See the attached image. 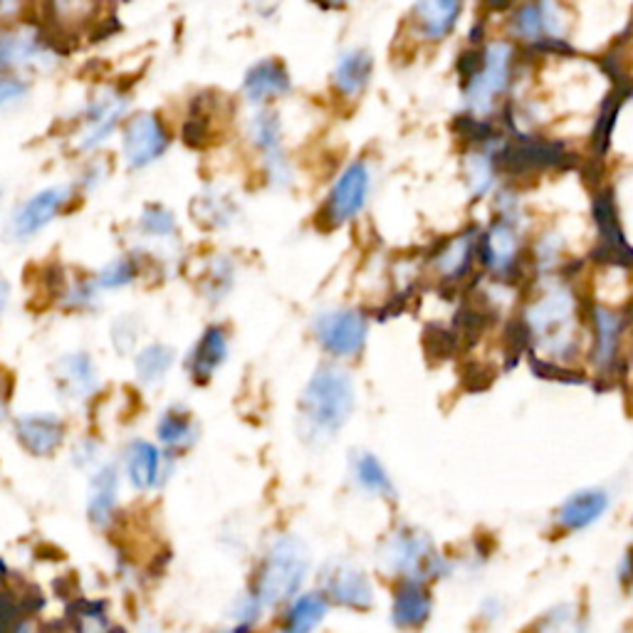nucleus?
<instances>
[{
	"label": "nucleus",
	"mask_w": 633,
	"mask_h": 633,
	"mask_svg": "<svg viewBox=\"0 0 633 633\" xmlns=\"http://www.w3.org/2000/svg\"><path fill=\"white\" fill-rule=\"evenodd\" d=\"M354 381L340 366H322L316 371L300 401L302 435L312 443L334 438L354 413Z\"/></svg>",
	"instance_id": "f257e3e1"
},
{
	"label": "nucleus",
	"mask_w": 633,
	"mask_h": 633,
	"mask_svg": "<svg viewBox=\"0 0 633 633\" xmlns=\"http://www.w3.org/2000/svg\"><path fill=\"white\" fill-rule=\"evenodd\" d=\"M310 571V552L302 544V540L285 534L277 537L270 549H267L260 569L255 574L253 597L263 603V607H275L297 593L302 581Z\"/></svg>",
	"instance_id": "f03ea898"
},
{
	"label": "nucleus",
	"mask_w": 633,
	"mask_h": 633,
	"mask_svg": "<svg viewBox=\"0 0 633 633\" xmlns=\"http://www.w3.org/2000/svg\"><path fill=\"white\" fill-rule=\"evenodd\" d=\"M571 316L574 295L567 287H554L534 300L528 316H524V326H528L530 340L549 349L554 356H569L564 346H574Z\"/></svg>",
	"instance_id": "7ed1b4c3"
},
{
	"label": "nucleus",
	"mask_w": 633,
	"mask_h": 633,
	"mask_svg": "<svg viewBox=\"0 0 633 633\" xmlns=\"http://www.w3.org/2000/svg\"><path fill=\"white\" fill-rule=\"evenodd\" d=\"M512 69V47L504 43H495L485 49L478 73H473L468 89H465V102L473 114H488L495 99H498L510 85Z\"/></svg>",
	"instance_id": "20e7f679"
},
{
	"label": "nucleus",
	"mask_w": 633,
	"mask_h": 633,
	"mask_svg": "<svg viewBox=\"0 0 633 633\" xmlns=\"http://www.w3.org/2000/svg\"><path fill=\"white\" fill-rule=\"evenodd\" d=\"M386 564L393 571L419 581H423V577H443L445 574L441 554L435 552L425 534L415 530H401L393 534L391 542L386 544Z\"/></svg>",
	"instance_id": "39448f33"
},
{
	"label": "nucleus",
	"mask_w": 633,
	"mask_h": 633,
	"mask_svg": "<svg viewBox=\"0 0 633 633\" xmlns=\"http://www.w3.org/2000/svg\"><path fill=\"white\" fill-rule=\"evenodd\" d=\"M369 334V322L359 310H330L314 320V336L324 352L340 359H352L359 354Z\"/></svg>",
	"instance_id": "423d86ee"
},
{
	"label": "nucleus",
	"mask_w": 633,
	"mask_h": 633,
	"mask_svg": "<svg viewBox=\"0 0 633 633\" xmlns=\"http://www.w3.org/2000/svg\"><path fill=\"white\" fill-rule=\"evenodd\" d=\"M371 191V171L366 162H354L336 178L326 198V218L332 225H342L364 211Z\"/></svg>",
	"instance_id": "0eeeda50"
},
{
	"label": "nucleus",
	"mask_w": 633,
	"mask_h": 633,
	"mask_svg": "<svg viewBox=\"0 0 633 633\" xmlns=\"http://www.w3.org/2000/svg\"><path fill=\"white\" fill-rule=\"evenodd\" d=\"M69 196H73L69 186H53L35 193L33 198H27L23 206H18L13 218H10V235H13L15 241H30V237L43 233L45 227L65 211Z\"/></svg>",
	"instance_id": "6e6552de"
},
{
	"label": "nucleus",
	"mask_w": 633,
	"mask_h": 633,
	"mask_svg": "<svg viewBox=\"0 0 633 633\" xmlns=\"http://www.w3.org/2000/svg\"><path fill=\"white\" fill-rule=\"evenodd\" d=\"M124 158L129 168H146L158 162L168 148V134L154 114H138L124 129Z\"/></svg>",
	"instance_id": "1a4fd4ad"
},
{
	"label": "nucleus",
	"mask_w": 633,
	"mask_h": 633,
	"mask_svg": "<svg viewBox=\"0 0 633 633\" xmlns=\"http://www.w3.org/2000/svg\"><path fill=\"white\" fill-rule=\"evenodd\" d=\"M53 53L35 27H15L0 35V73L18 75L20 69L45 67Z\"/></svg>",
	"instance_id": "9d476101"
},
{
	"label": "nucleus",
	"mask_w": 633,
	"mask_h": 633,
	"mask_svg": "<svg viewBox=\"0 0 633 633\" xmlns=\"http://www.w3.org/2000/svg\"><path fill=\"white\" fill-rule=\"evenodd\" d=\"M126 114V99L116 92H104L102 97L92 99V104L85 112V129L79 134V148L82 152H95L102 146L114 129Z\"/></svg>",
	"instance_id": "9b49d317"
},
{
	"label": "nucleus",
	"mask_w": 633,
	"mask_h": 633,
	"mask_svg": "<svg viewBox=\"0 0 633 633\" xmlns=\"http://www.w3.org/2000/svg\"><path fill=\"white\" fill-rule=\"evenodd\" d=\"M15 435L30 455L47 458L65 443V423L55 413H25L15 419Z\"/></svg>",
	"instance_id": "f8f14e48"
},
{
	"label": "nucleus",
	"mask_w": 633,
	"mask_h": 633,
	"mask_svg": "<svg viewBox=\"0 0 633 633\" xmlns=\"http://www.w3.org/2000/svg\"><path fill=\"white\" fill-rule=\"evenodd\" d=\"M324 589L330 593V599L346 609H371L374 589L371 579L366 577V571L352 564H334V567L324 574Z\"/></svg>",
	"instance_id": "ddd939ff"
},
{
	"label": "nucleus",
	"mask_w": 633,
	"mask_h": 633,
	"mask_svg": "<svg viewBox=\"0 0 633 633\" xmlns=\"http://www.w3.org/2000/svg\"><path fill=\"white\" fill-rule=\"evenodd\" d=\"M591 326H593V352L599 369H611L619 364L621 340L626 332V316L611 307H593L591 310Z\"/></svg>",
	"instance_id": "4468645a"
},
{
	"label": "nucleus",
	"mask_w": 633,
	"mask_h": 633,
	"mask_svg": "<svg viewBox=\"0 0 633 633\" xmlns=\"http://www.w3.org/2000/svg\"><path fill=\"white\" fill-rule=\"evenodd\" d=\"M433 597L419 579H403L393 591L391 621L399 629H421L431 619Z\"/></svg>",
	"instance_id": "2eb2a0df"
},
{
	"label": "nucleus",
	"mask_w": 633,
	"mask_h": 633,
	"mask_svg": "<svg viewBox=\"0 0 633 633\" xmlns=\"http://www.w3.org/2000/svg\"><path fill=\"white\" fill-rule=\"evenodd\" d=\"M463 5L465 0H415L413 23L421 37L431 40V43H441L448 37L458 25Z\"/></svg>",
	"instance_id": "dca6fc26"
},
{
	"label": "nucleus",
	"mask_w": 633,
	"mask_h": 633,
	"mask_svg": "<svg viewBox=\"0 0 633 633\" xmlns=\"http://www.w3.org/2000/svg\"><path fill=\"white\" fill-rule=\"evenodd\" d=\"M243 89L253 104H263L267 99L285 97L290 92V75L277 59H263V63L247 69Z\"/></svg>",
	"instance_id": "f3484780"
},
{
	"label": "nucleus",
	"mask_w": 633,
	"mask_h": 633,
	"mask_svg": "<svg viewBox=\"0 0 633 633\" xmlns=\"http://www.w3.org/2000/svg\"><path fill=\"white\" fill-rule=\"evenodd\" d=\"M609 510V495L599 488L579 490L571 498L564 500L559 510V524L564 530L579 532L591 528L593 522L601 520V514Z\"/></svg>",
	"instance_id": "a211bd4d"
},
{
	"label": "nucleus",
	"mask_w": 633,
	"mask_h": 633,
	"mask_svg": "<svg viewBox=\"0 0 633 633\" xmlns=\"http://www.w3.org/2000/svg\"><path fill=\"white\" fill-rule=\"evenodd\" d=\"M57 384L69 399H87L89 393L97 389V369L95 362L89 359L85 352L65 354L63 359L55 364Z\"/></svg>",
	"instance_id": "6ab92c4d"
},
{
	"label": "nucleus",
	"mask_w": 633,
	"mask_h": 633,
	"mask_svg": "<svg viewBox=\"0 0 633 633\" xmlns=\"http://www.w3.org/2000/svg\"><path fill=\"white\" fill-rule=\"evenodd\" d=\"M518 231L508 221H500L490 227V233L482 241V263L495 275H508L514 260H518Z\"/></svg>",
	"instance_id": "aec40b11"
},
{
	"label": "nucleus",
	"mask_w": 633,
	"mask_h": 633,
	"mask_svg": "<svg viewBox=\"0 0 633 633\" xmlns=\"http://www.w3.org/2000/svg\"><path fill=\"white\" fill-rule=\"evenodd\" d=\"M119 498V473L114 465H104L99 468L89 485V500H87V514L97 528H107L109 520L116 510Z\"/></svg>",
	"instance_id": "412c9836"
},
{
	"label": "nucleus",
	"mask_w": 633,
	"mask_h": 633,
	"mask_svg": "<svg viewBox=\"0 0 633 633\" xmlns=\"http://www.w3.org/2000/svg\"><path fill=\"white\" fill-rule=\"evenodd\" d=\"M164 458L156 445L134 441L126 451V475L136 490H152L162 482Z\"/></svg>",
	"instance_id": "4be33fe9"
},
{
	"label": "nucleus",
	"mask_w": 633,
	"mask_h": 633,
	"mask_svg": "<svg viewBox=\"0 0 633 633\" xmlns=\"http://www.w3.org/2000/svg\"><path fill=\"white\" fill-rule=\"evenodd\" d=\"M227 356V336L221 326H208L201 340H198L196 349L188 359V369L196 381H208L211 376L221 369V364Z\"/></svg>",
	"instance_id": "5701e85b"
},
{
	"label": "nucleus",
	"mask_w": 633,
	"mask_h": 633,
	"mask_svg": "<svg viewBox=\"0 0 633 633\" xmlns=\"http://www.w3.org/2000/svg\"><path fill=\"white\" fill-rule=\"evenodd\" d=\"M251 136L255 146H260L267 158V166H270V176L275 178H287V164L282 154V134H280V122L273 112H257L251 122Z\"/></svg>",
	"instance_id": "b1692460"
},
{
	"label": "nucleus",
	"mask_w": 633,
	"mask_h": 633,
	"mask_svg": "<svg viewBox=\"0 0 633 633\" xmlns=\"http://www.w3.org/2000/svg\"><path fill=\"white\" fill-rule=\"evenodd\" d=\"M374 73V59L366 49H349L334 65V87L344 97H359L369 85Z\"/></svg>",
	"instance_id": "393cba45"
},
{
	"label": "nucleus",
	"mask_w": 633,
	"mask_h": 633,
	"mask_svg": "<svg viewBox=\"0 0 633 633\" xmlns=\"http://www.w3.org/2000/svg\"><path fill=\"white\" fill-rule=\"evenodd\" d=\"M326 611H330V601H326L324 593H302V597H297L290 603V609H287L282 633H314L322 626Z\"/></svg>",
	"instance_id": "a878e982"
},
{
	"label": "nucleus",
	"mask_w": 633,
	"mask_h": 633,
	"mask_svg": "<svg viewBox=\"0 0 633 633\" xmlns=\"http://www.w3.org/2000/svg\"><path fill=\"white\" fill-rule=\"evenodd\" d=\"M475 251H478V233H463L443 247L438 257H435V267H438L445 280L458 282L470 273Z\"/></svg>",
	"instance_id": "bb28decb"
},
{
	"label": "nucleus",
	"mask_w": 633,
	"mask_h": 633,
	"mask_svg": "<svg viewBox=\"0 0 633 633\" xmlns=\"http://www.w3.org/2000/svg\"><path fill=\"white\" fill-rule=\"evenodd\" d=\"M354 478L366 492H371V495L391 498V495L396 492L389 473H386L381 460L371 453H362L359 458L354 460Z\"/></svg>",
	"instance_id": "cd10ccee"
},
{
	"label": "nucleus",
	"mask_w": 633,
	"mask_h": 633,
	"mask_svg": "<svg viewBox=\"0 0 633 633\" xmlns=\"http://www.w3.org/2000/svg\"><path fill=\"white\" fill-rule=\"evenodd\" d=\"M174 364V352L164 344H152L146 349L138 352L136 356V376L144 384H154L164 379Z\"/></svg>",
	"instance_id": "c85d7f7f"
},
{
	"label": "nucleus",
	"mask_w": 633,
	"mask_h": 633,
	"mask_svg": "<svg viewBox=\"0 0 633 633\" xmlns=\"http://www.w3.org/2000/svg\"><path fill=\"white\" fill-rule=\"evenodd\" d=\"M158 441L168 448H181V445H188L193 441V425L188 421V415L184 411H166L158 421Z\"/></svg>",
	"instance_id": "c756f323"
},
{
	"label": "nucleus",
	"mask_w": 633,
	"mask_h": 633,
	"mask_svg": "<svg viewBox=\"0 0 633 633\" xmlns=\"http://www.w3.org/2000/svg\"><path fill=\"white\" fill-rule=\"evenodd\" d=\"M136 277V267L132 260H114L112 265H107L102 273L97 277V287H102V290H119V287L129 285Z\"/></svg>",
	"instance_id": "7c9ffc66"
},
{
	"label": "nucleus",
	"mask_w": 633,
	"mask_h": 633,
	"mask_svg": "<svg viewBox=\"0 0 633 633\" xmlns=\"http://www.w3.org/2000/svg\"><path fill=\"white\" fill-rule=\"evenodd\" d=\"M425 349L435 352V359H448L458 349V332L443 330V326H431L425 332Z\"/></svg>",
	"instance_id": "2f4dec72"
},
{
	"label": "nucleus",
	"mask_w": 633,
	"mask_h": 633,
	"mask_svg": "<svg viewBox=\"0 0 633 633\" xmlns=\"http://www.w3.org/2000/svg\"><path fill=\"white\" fill-rule=\"evenodd\" d=\"M142 227L148 235L166 237V235H174L176 221H174L171 213L164 211V208L152 206V208H146L144 215H142Z\"/></svg>",
	"instance_id": "473e14b6"
},
{
	"label": "nucleus",
	"mask_w": 633,
	"mask_h": 633,
	"mask_svg": "<svg viewBox=\"0 0 633 633\" xmlns=\"http://www.w3.org/2000/svg\"><path fill=\"white\" fill-rule=\"evenodd\" d=\"M30 92V85L20 75L0 73V107H10L23 102Z\"/></svg>",
	"instance_id": "72a5a7b5"
},
{
	"label": "nucleus",
	"mask_w": 633,
	"mask_h": 633,
	"mask_svg": "<svg viewBox=\"0 0 633 633\" xmlns=\"http://www.w3.org/2000/svg\"><path fill=\"white\" fill-rule=\"evenodd\" d=\"M532 371H537L542 379H554V381H562V384L584 381V376L579 371H571V369H567V366L544 362V359H540V356H532Z\"/></svg>",
	"instance_id": "f704fd0d"
},
{
	"label": "nucleus",
	"mask_w": 633,
	"mask_h": 633,
	"mask_svg": "<svg viewBox=\"0 0 633 633\" xmlns=\"http://www.w3.org/2000/svg\"><path fill=\"white\" fill-rule=\"evenodd\" d=\"M574 629H577V613H574L571 607L554 609L542 621V633H574Z\"/></svg>",
	"instance_id": "c9c22d12"
},
{
	"label": "nucleus",
	"mask_w": 633,
	"mask_h": 633,
	"mask_svg": "<svg viewBox=\"0 0 633 633\" xmlns=\"http://www.w3.org/2000/svg\"><path fill=\"white\" fill-rule=\"evenodd\" d=\"M8 300H10V285H8V280L0 277V314H3Z\"/></svg>",
	"instance_id": "e433bc0d"
},
{
	"label": "nucleus",
	"mask_w": 633,
	"mask_h": 633,
	"mask_svg": "<svg viewBox=\"0 0 633 633\" xmlns=\"http://www.w3.org/2000/svg\"><path fill=\"white\" fill-rule=\"evenodd\" d=\"M13 633H33V629H30V623H20Z\"/></svg>",
	"instance_id": "4c0bfd02"
},
{
	"label": "nucleus",
	"mask_w": 633,
	"mask_h": 633,
	"mask_svg": "<svg viewBox=\"0 0 633 633\" xmlns=\"http://www.w3.org/2000/svg\"><path fill=\"white\" fill-rule=\"evenodd\" d=\"M59 5H67V3H75V0H57Z\"/></svg>",
	"instance_id": "58836bf2"
},
{
	"label": "nucleus",
	"mask_w": 633,
	"mask_h": 633,
	"mask_svg": "<svg viewBox=\"0 0 633 633\" xmlns=\"http://www.w3.org/2000/svg\"><path fill=\"white\" fill-rule=\"evenodd\" d=\"M218 633H233V631H218Z\"/></svg>",
	"instance_id": "ea45409f"
},
{
	"label": "nucleus",
	"mask_w": 633,
	"mask_h": 633,
	"mask_svg": "<svg viewBox=\"0 0 633 633\" xmlns=\"http://www.w3.org/2000/svg\"><path fill=\"white\" fill-rule=\"evenodd\" d=\"M332 3H340V0H332Z\"/></svg>",
	"instance_id": "a19ab883"
}]
</instances>
